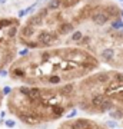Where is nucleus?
Wrapping results in <instances>:
<instances>
[{
  "instance_id": "obj_29",
  "label": "nucleus",
  "mask_w": 123,
  "mask_h": 129,
  "mask_svg": "<svg viewBox=\"0 0 123 129\" xmlns=\"http://www.w3.org/2000/svg\"><path fill=\"white\" fill-rule=\"evenodd\" d=\"M120 16H122V17H123V10H120Z\"/></svg>"
},
{
  "instance_id": "obj_11",
  "label": "nucleus",
  "mask_w": 123,
  "mask_h": 129,
  "mask_svg": "<svg viewBox=\"0 0 123 129\" xmlns=\"http://www.w3.org/2000/svg\"><path fill=\"white\" fill-rule=\"evenodd\" d=\"M62 5H63V0H49L46 7L50 12H56V10L62 9Z\"/></svg>"
},
{
  "instance_id": "obj_22",
  "label": "nucleus",
  "mask_w": 123,
  "mask_h": 129,
  "mask_svg": "<svg viewBox=\"0 0 123 129\" xmlns=\"http://www.w3.org/2000/svg\"><path fill=\"white\" fill-rule=\"evenodd\" d=\"M9 93H12V89H10L9 86H5V88H3V95H9Z\"/></svg>"
},
{
  "instance_id": "obj_8",
  "label": "nucleus",
  "mask_w": 123,
  "mask_h": 129,
  "mask_svg": "<svg viewBox=\"0 0 123 129\" xmlns=\"http://www.w3.org/2000/svg\"><path fill=\"white\" fill-rule=\"evenodd\" d=\"M6 37L9 39V40H12V39H14V37L19 35V24H12L10 27L6 29V32H5Z\"/></svg>"
},
{
  "instance_id": "obj_7",
  "label": "nucleus",
  "mask_w": 123,
  "mask_h": 129,
  "mask_svg": "<svg viewBox=\"0 0 123 129\" xmlns=\"http://www.w3.org/2000/svg\"><path fill=\"white\" fill-rule=\"evenodd\" d=\"M27 23H30L32 26H34V27H39V26H42V24L45 23V17H43L40 13H37V14H34V16H30Z\"/></svg>"
},
{
  "instance_id": "obj_27",
  "label": "nucleus",
  "mask_w": 123,
  "mask_h": 129,
  "mask_svg": "<svg viewBox=\"0 0 123 129\" xmlns=\"http://www.w3.org/2000/svg\"><path fill=\"white\" fill-rule=\"evenodd\" d=\"M7 3V0H0V5H6Z\"/></svg>"
},
{
  "instance_id": "obj_25",
  "label": "nucleus",
  "mask_w": 123,
  "mask_h": 129,
  "mask_svg": "<svg viewBox=\"0 0 123 129\" xmlns=\"http://www.w3.org/2000/svg\"><path fill=\"white\" fill-rule=\"evenodd\" d=\"M74 115H76V111H72L70 113H69V116H67V118H73Z\"/></svg>"
},
{
  "instance_id": "obj_24",
  "label": "nucleus",
  "mask_w": 123,
  "mask_h": 129,
  "mask_svg": "<svg viewBox=\"0 0 123 129\" xmlns=\"http://www.w3.org/2000/svg\"><path fill=\"white\" fill-rule=\"evenodd\" d=\"M27 49H24V50H22V52H20V53H19V55H20V56H26V55H27Z\"/></svg>"
},
{
  "instance_id": "obj_28",
  "label": "nucleus",
  "mask_w": 123,
  "mask_h": 129,
  "mask_svg": "<svg viewBox=\"0 0 123 129\" xmlns=\"http://www.w3.org/2000/svg\"><path fill=\"white\" fill-rule=\"evenodd\" d=\"M2 98H3V92H0V103H2Z\"/></svg>"
},
{
  "instance_id": "obj_6",
  "label": "nucleus",
  "mask_w": 123,
  "mask_h": 129,
  "mask_svg": "<svg viewBox=\"0 0 123 129\" xmlns=\"http://www.w3.org/2000/svg\"><path fill=\"white\" fill-rule=\"evenodd\" d=\"M12 24H19V20L17 19H13V17L0 19V30H5V29L10 27Z\"/></svg>"
},
{
  "instance_id": "obj_12",
  "label": "nucleus",
  "mask_w": 123,
  "mask_h": 129,
  "mask_svg": "<svg viewBox=\"0 0 123 129\" xmlns=\"http://www.w3.org/2000/svg\"><path fill=\"white\" fill-rule=\"evenodd\" d=\"M100 56H102V59L105 60V62H110V60L113 59L114 52H113V49H105V50H102Z\"/></svg>"
},
{
  "instance_id": "obj_23",
  "label": "nucleus",
  "mask_w": 123,
  "mask_h": 129,
  "mask_svg": "<svg viewBox=\"0 0 123 129\" xmlns=\"http://www.w3.org/2000/svg\"><path fill=\"white\" fill-rule=\"evenodd\" d=\"M26 14H27V12H26V9H24V10H19L17 16L19 17H23V16H26Z\"/></svg>"
},
{
  "instance_id": "obj_21",
  "label": "nucleus",
  "mask_w": 123,
  "mask_h": 129,
  "mask_svg": "<svg viewBox=\"0 0 123 129\" xmlns=\"http://www.w3.org/2000/svg\"><path fill=\"white\" fill-rule=\"evenodd\" d=\"M106 123H107V126H109V128H113V129L116 128V126H117L114 120H109V122H106Z\"/></svg>"
},
{
  "instance_id": "obj_16",
  "label": "nucleus",
  "mask_w": 123,
  "mask_h": 129,
  "mask_svg": "<svg viewBox=\"0 0 123 129\" xmlns=\"http://www.w3.org/2000/svg\"><path fill=\"white\" fill-rule=\"evenodd\" d=\"M112 29H123V20L120 17H116L114 22H112Z\"/></svg>"
},
{
  "instance_id": "obj_18",
  "label": "nucleus",
  "mask_w": 123,
  "mask_h": 129,
  "mask_svg": "<svg viewBox=\"0 0 123 129\" xmlns=\"http://www.w3.org/2000/svg\"><path fill=\"white\" fill-rule=\"evenodd\" d=\"M113 98L117 99V101H122L123 102V90H117V92L113 93Z\"/></svg>"
},
{
  "instance_id": "obj_2",
  "label": "nucleus",
  "mask_w": 123,
  "mask_h": 129,
  "mask_svg": "<svg viewBox=\"0 0 123 129\" xmlns=\"http://www.w3.org/2000/svg\"><path fill=\"white\" fill-rule=\"evenodd\" d=\"M90 19H92V22H93L95 24H97V26H103V24H106L110 20V17L107 16V13H106V12H102V10L93 12V13L90 14Z\"/></svg>"
},
{
  "instance_id": "obj_1",
  "label": "nucleus",
  "mask_w": 123,
  "mask_h": 129,
  "mask_svg": "<svg viewBox=\"0 0 123 129\" xmlns=\"http://www.w3.org/2000/svg\"><path fill=\"white\" fill-rule=\"evenodd\" d=\"M59 40V35L52 33L49 30H42L37 35V42L40 43V46H52L55 45V42Z\"/></svg>"
},
{
  "instance_id": "obj_5",
  "label": "nucleus",
  "mask_w": 123,
  "mask_h": 129,
  "mask_svg": "<svg viewBox=\"0 0 123 129\" xmlns=\"http://www.w3.org/2000/svg\"><path fill=\"white\" fill-rule=\"evenodd\" d=\"M43 95V90L40 88H37V86H32V88H29L27 90V96L32 99V101H37L39 98H42Z\"/></svg>"
},
{
  "instance_id": "obj_15",
  "label": "nucleus",
  "mask_w": 123,
  "mask_h": 129,
  "mask_svg": "<svg viewBox=\"0 0 123 129\" xmlns=\"http://www.w3.org/2000/svg\"><path fill=\"white\" fill-rule=\"evenodd\" d=\"M112 106H113V103H112V101H109V99H107V101H106L105 103H103V105H102L100 108L97 109V111H100V112H106V111H110V109H112Z\"/></svg>"
},
{
  "instance_id": "obj_14",
  "label": "nucleus",
  "mask_w": 123,
  "mask_h": 129,
  "mask_svg": "<svg viewBox=\"0 0 123 129\" xmlns=\"http://www.w3.org/2000/svg\"><path fill=\"white\" fill-rule=\"evenodd\" d=\"M83 37V33L80 30H74L72 33V36H70V42H80Z\"/></svg>"
},
{
  "instance_id": "obj_4",
  "label": "nucleus",
  "mask_w": 123,
  "mask_h": 129,
  "mask_svg": "<svg viewBox=\"0 0 123 129\" xmlns=\"http://www.w3.org/2000/svg\"><path fill=\"white\" fill-rule=\"evenodd\" d=\"M57 32H59V35H70L74 32V24L70 22H62L57 27Z\"/></svg>"
},
{
  "instance_id": "obj_19",
  "label": "nucleus",
  "mask_w": 123,
  "mask_h": 129,
  "mask_svg": "<svg viewBox=\"0 0 123 129\" xmlns=\"http://www.w3.org/2000/svg\"><path fill=\"white\" fill-rule=\"evenodd\" d=\"M5 125L7 126V128H14V126H16V122H14V120H12V119H7L5 122Z\"/></svg>"
},
{
  "instance_id": "obj_26",
  "label": "nucleus",
  "mask_w": 123,
  "mask_h": 129,
  "mask_svg": "<svg viewBox=\"0 0 123 129\" xmlns=\"http://www.w3.org/2000/svg\"><path fill=\"white\" fill-rule=\"evenodd\" d=\"M0 75H2V76H6V75H7V72H6V70H3V69H0Z\"/></svg>"
},
{
  "instance_id": "obj_3",
  "label": "nucleus",
  "mask_w": 123,
  "mask_h": 129,
  "mask_svg": "<svg viewBox=\"0 0 123 129\" xmlns=\"http://www.w3.org/2000/svg\"><path fill=\"white\" fill-rule=\"evenodd\" d=\"M34 29H36L34 26H32L30 23H26L22 29H20V30H19V35H20V37H22V39L29 40L30 37H33V35H34V32H36Z\"/></svg>"
},
{
  "instance_id": "obj_20",
  "label": "nucleus",
  "mask_w": 123,
  "mask_h": 129,
  "mask_svg": "<svg viewBox=\"0 0 123 129\" xmlns=\"http://www.w3.org/2000/svg\"><path fill=\"white\" fill-rule=\"evenodd\" d=\"M89 42H90V37L85 36V37H82V40L79 42V43H82V45H89Z\"/></svg>"
},
{
  "instance_id": "obj_31",
  "label": "nucleus",
  "mask_w": 123,
  "mask_h": 129,
  "mask_svg": "<svg viewBox=\"0 0 123 129\" xmlns=\"http://www.w3.org/2000/svg\"><path fill=\"white\" fill-rule=\"evenodd\" d=\"M120 2H123V0H120Z\"/></svg>"
},
{
  "instance_id": "obj_13",
  "label": "nucleus",
  "mask_w": 123,
  "mask_h": 129,
  "mask_svg": "<svg viewBox=\"0 0 123 129\" xmlns=\"http://www.w3.org/2000/svg\"><path fill=\"white\" fill-rule=\"evenodd\" d=\"M106 13L109 17H119V13H120V10L113 5H109L107 6V9H106Z\"/></svg>"
},
{
  "instance_id": "obj_9",
  "label": "nucleus",
  "mask_w": 123,
  "mask_h": 129,
  "mask_svg": "<svg viewBox=\"0 0 123 129\" xmlns=\"http://www.w3.org/2000/svg\"><path fill=\"white\" fill-rule=\"evenodd\" d=\"M106 101H107V98L105 95H95V96L92 98V106H95L96 109H99Z\"/></svg>"
},
{
  "instance_id": "obj_17",
  "label": "nucleus",
  "mask_w": 123,
  "mask_h": 129,
  "mask_svg": "<svg viewBox=\"0 0 123 129\" xmlns=\"http://www.w3.org/2000/svg\"><path fill=\"white\" fill-rule=\"evenodd\" d=\"M39 6H40V5H39L37 2H36V3H33V5H30V6H29V7H27V9H26V12H27V14L33 13V12L36 10V7H39Z\"/></svg>"
},
{
  "instance_id": "obj_30",
  "label": "nucleus",
  "mask_w": 123,
  "mask_h": 129,
  "mask_svg": "<svg viewBox=\"0 0 123 129\" xmlns=\"http://www.w3.org/2000/svg\"><path fill=\"white\" fill-rule=\"evenodd\" d=\"M0 123H2V119H0Z\"/></svg>"
},
{
  "instance_id": "obj_10",
  "label": "nucleus",
  "mask_w": 123,
  "mask_h": 129,
  "mask_svg": "<svg viewBox=\"0 0 123 129\" xmlns=\"http://www.w3.org/2000/svg\"><path fill=\"white\" fill-rule=\"evenodd\" d=\"M62 80H63V78H62V75H50V76H46V80L45 82L47 83V85H60L62 83Z\"/></svg>"
}]
</instances>
